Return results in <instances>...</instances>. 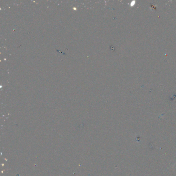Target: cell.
<instances>
[{"instance_id": "6da1fadb", "label": "cell", "mask_w": 176, "mask_h": 176, "mask_svg": "<svg viewBox=\"0 0 176 176\" xmlns=\"http://www.w3.org/2000/svg\"><path fill=\"white\" fill-rule=\"evenodd\" d=\"M135 3H136V2H135V1H132V2L130 3V6H131V7H132V6H134L135 4Z\"/></svg>"}]
</instances>
